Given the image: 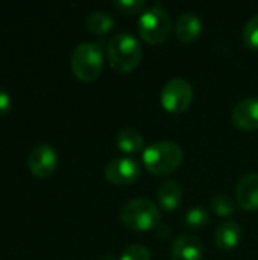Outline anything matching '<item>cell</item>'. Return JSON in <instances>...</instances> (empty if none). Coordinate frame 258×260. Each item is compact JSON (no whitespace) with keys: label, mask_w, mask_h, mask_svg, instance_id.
Returning <instances> with one entry per match:
<instances>
[{"label":"cell","mask_w":258,"mask_h":260,"mask_svg":"<svg viewBox=\"0 0 258 260\" xmlns=\"http://www.w3.org/2000/svg\"><path fill=\"white\" fill-rule=\"evenodd\" d=\"M233 125L242 131L258 129V98H246L240 101L231 114Z\"/></svg>","instance_id":"9c48e42d"},{"label":"cell","mask_w":258,"mask_h":260,"mask_svg":"<svg viewBox=\"0 0 258 260\" xmlns=\"http://www.w3.org/2000/svg\"><path fill=\"white\" fill-rule=\"evenodd\" d=\"M120 260H151V251L144 245L134 244L122 253Z\"/></svg>","instance_id":"44dd1931"},{"label":"cell","mask_w":258,"mask_h":260,"mask_svg":"<svg viewBox=\"0 0 258 260\" xmlns=\"http://www.w3.org/2000/svg\"><path fill=\"white\" fill-rule=\"evenodd\" d=\"M87 29L93 35H106L114 27V18L106 11H93L85 20Z\"/></svg>","instance_id":"2e32d148"},{"label":"cell","mask_w":258,"mask_h":260,"mask_svg":"<svg viewBox=\"0 0 258 260\" xmlns=\"http://www.w3.org/2000/svg\"><path fill=\"white\" fill-rule=\"evenodd\" d=\"M160 209L148 198H135L128 201L120 210L122 224L138 233L151 232L160 225Z\"/></svg>","instance_id":"3957f363"},{"label":"cell","mask_w":258,"mask_h":260,"mask_svg":"<svg viewBox=\"0 0 258 260\" xmlns=\"http://www.w3.org/2000/svg\"><path fill=\"white\" fill-rule=\"evenodd\" d=\"M204 245L195 235H179L170 248V260H202Z\"/></svg>","instance_id":"30bf717a"},{"label":"cell","mask_w":258,"mask_h":260,"mask_svg":"<svg viewBox=\"0 0 258 260\" xmlns=\"http://www.w3.org/2000/svg\"><path fill=\"white\" fill-rule=\"evenodd\" d=\"M236 200L243 210H258V174L242 177L236 186Z\"/></svg>","instance_id":"8fae6325"},{"label":"cell","mask_w":258,"mask_h":260,"mask_svg":"<svg viewBox=\"0 0 258 260\" xmlns=\"http://www.w3.org/2000/svg\"><path fill=\"white\" fill-rule=\"evenodd\" d=\"M58 166L56 151L49 143L36 145L27 157V169L36 178L50 177Z\"/></svg>","instance_id":"ba28073f"},{"label":"cell","mask_w":258,"mask_h":260,"mask_svg":"<svg viewBox=\"0 0 258 260\" xmlns=\"http://www.w3.org/2000/svg\"><path fill=\"white\" fill-rule=\"evenodd\" d=\"M184 152L181 146L170 140L151 143L143 151V165L154 175H170L182 163Z\"/></svg>","instance_id":"7a4b0ae2"},{"label":"cell","mask_w":258,"mask_h":260,"mask_svg":"<svg viewBox=\"0 0 258 260\" xmlns=\"http://www.w3.org/2000/svg\"><path fill=\"white\" fill-rule=\"evenodd\" d=\"M116 143H117V148L122 152H125V154H135V152L143 149L144 139H143V136L138 131L126 128V129H122L117 134Z\"/></svg>","instance_id":"9a60e30c"},{"label":"cell","mask_w":258,"mask_h":260,"mask_svg":"<svg viewBox=\"0 0 258 260\" xmlns=\"http://www.w3.org/2000/svg\"><path fill=\"white\" fill-rule=\"evenodd\" d=\"M114 6L117 8L119 12L128 14V15H134V14H140L144 12L146 9V3L143 0H116Z\"/></svg>","instance_id":"ffe728a7"},{"label":"cell","mask_w":258,"mask_h":260,"mask_svg":"<svg viewBox=\"0 0 258 260\" xmlns=\"http://www.w3.org/2000/svg\"><path fill=\"white\" fill-rule=\"evenodd\" d=\"M158 204L160 207H163L166 212H175L182 201V189L181 186L173 181V180H167L164 181L160 189H158Z\"/></svg>","instance_id":"5bb4252c"},{"label":"cell","mask_w":258,"mask_h":260,"mask_svg":"<svg viewBox=\"0 0 258 260\" xmlns=\"http://www.w3.org/2000/svg\"><path fill=\"white\" fill-rule=\"evenodd\" d=\"M160 102L167 113L181 114L193 102V87L189 81L182 78H175L166 82L161 90Z\"/></svg>","instance_id":"8992f818"},{"label":"cell","mask_w":258,"mask_h":260,"mask_svg":"<svg viewBox=\"0 0 258 260\" xmlns=\"http://www.w3.org/2000/svg\"><path fill=\"white\" fill-rule=\"evenodd\" d=\"M208 212L202 206H195L186 213V224L190 229H202L208 224Z\"/></svg>","instance_id":"ac0fdd59"},{"label":"cell","mask_w":258,"mask_h":260,"mask_svg":"<svg viewBox=\"0 0 258 260\" xmlns=\"http://www.w3.org/2000/svg\"><path fill=\"white\" fill-rule=\"evenodd\" d=\"M201 32H202V21L196 14L184 12L182 15H179L175 24V34L181 43H193L195 40L199 38Z\"/></svg>","instance_id":"4fadbf2b"},{"label":"cell","mask_w":258,"mask_h":260,"mask_svg":"<svg viewBox=\"0 0 258 260\" xmlns=\"http://www.w3.org/2000/svg\"><path fill=\"white\" fill-rule=\"evenodd\" d=\"M103 67V53L97 43H81L71 53L73 75L82 82L96 81Z\"/></svg>","instance_id":"277c9868"},{"label":"cell","mask_w":258,"mask_h":260,"mask_svg":"<svg viewBox=\"0 0 258 260\" xmlns=\"http://www.w3.org/2000/svg\"><path fill=\"white\" fill-rule=\"evenodd\" d=\"M141 175L140 163L132 157H117L105 168V177L111 184L128 186L135 183Z\"/></svg>","instance_id":"52a82bcc"},{"label":"cell","mask_w":258,"mask_h":260,"mask_svg":"<svg viewBox=\"0 0 258 260\" xmlns=\"http://www.w3.org/2000/svg\"><path fill=\"white\" fill-rule=\"evenodd\" d=\"M242 236H243L242 227L236 221L228 219L217 225L216 233H214V241L220 250L230 251V250H234L240 244Z\"/></svg>","instance_id":"7c38bea8"},{"label":"cell","mask_w":258,"mask_h":260,"mask_svg":"<svg viewBox=\"0 0 258 260\" xmlns=\"http://www.w3.org/2000/svg\"><path fill=\"white\" fill-rule=\"evenodd\" d=\"M243 43L248 49L258 50V14L252 15L243 27Z\"/></svg>","instance_id":"d6986e66"},{"label":"cell","mask_w":258,"mask_h":260,"mask_svg":"<svg viewBox=\"0 0 258 260\" xmlns=\"http://www.w3.org/2000/svg\"><path fill=\"white\" fill-rule=\"evenodd\" d=\"M210 207L217 216L222 218H228L236 212V204L228 193H216L210 201Z\"/></svg>","instance_id":"e0dca14e"},{"label":"cell","mask_w":258,"mask_h":260,"mask_svg":"<svg viewBox=\"0 0 258 260\" xmlns=\"http://www.w3.org/2000/svg\"><path fill=\"white\" fill-rule=\"evenodd\" d=\"M9 110H11V96L8 94V91L0 88V116L9 113Z\"/></svg>","instance_id":"7402d4cb"},{"label":"cell","mask_w":258,"mask_h":260,"mask_svg":"<svg viewBox=\"0 0 258 260\" xmlns=\"http://www.w3.org/2000/svg\"><path fill=\"white\" fill-rule=\"evenodd\" d=\"M106 56L109 66L119 73L132 72L143 58V47L140 41L128 32L111 37L106 46Z\"/></svg>","instance_id":"6da1fadb"},{"label":"cell","mask_w":258,"mask_h":260,"mask_svg":"<svg viewBox=\"0 0 258 260\" xmlns=\"http://www.w3.org/2000/svg\"><path fill=\"white\" fill-rule=\"evenodd\" d=\"M138 35L149 44L164 43L172 32V20L169 12L160 5L154 3L138 18Z\"/></svg>","instance_id":"5b68a950"},{"label":"cell","mask_w":258,"mask_h":260,"mask_svg":"<svg viewBox=\"0 0 258 260\" xmlns=\"http://www.w3.org/2000/svg\"><path fill=\"white\" fill-rule=\"evenodd\" d=\"M99 260H117V259H116L113 254H105V256H102Z\"/></svg>","instance_id":"603a6c76"}]
</instances>
